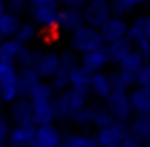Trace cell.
I'll list each match as a JSON object with an SVG mask.
<instances>
[{
  "label": "cell",
  "mask_w": 150,
  "mask_h": 147,
  "mask_svg": "<svg viewBox=\"0 0 150 147\" xmlns=\"http://www.w3.org/2000/svg\"><path fill=\"white\" fill-rule=\"evenodd\" d=\"M30 109H33V124H50L55 118L53 113V88L46 82H38L29 92Z\"/></svg>",
  "instance_id": "cell-1"
},
{
  "label": "cell",
  "mask_w": 150,
  "mask_h": 147,
  "mask_svg": "<svg viewBox=\"0 0 150 147\" xmlns=\"http://www.w3.org/2000/svg\"><path fill=\"white\" fill-rule=\"evenodd\" d=\"M86 101H88V88L70 86L67 92L53 99V113L61 120L72 118L82 107H86Z\"/></svg>",
  "instance_id": "cell-2"
},
{
  "label": "cell",
  "mask_w": 150,
  "mask_h": 147,
  "mask_svg": "<svg viewBox=\"0 0 150 147\" xmlns=\"http://www.w3.org/2000/svg\"><path fill=\"white\" fill-rule=\"evenodd\" d=\"M19 96L17 69L13 61H6L0 57V98L4 103H11Z\"/></svg>",
  "instance_id": "cell-3"
},
{
  "label": "cell",
  "mask_w": 150,
  "mask_h": 147,
  "mask_svg": "<svg viewBox=\"0 0 150 147\" xmlns=\"http://www.w3.org/2000/svg\"><path fill=\"white\" fill-rule=\"evenodd\" d=\"M103 44H105V42H103V38L99 34V29H95V27H91V25H78L76 29L72 31V46H74V50H78L80 54L89 52L93 48H99Z\"/></svg>",
  "instance_id": "cell-4"
},
{
  "label": "cell",
  "mask_w": 150,
  "mask_h": 147,
  "mask_svg": "<svg viewBox=\"0 0 150 147\" xmlns=\"http://www.w3.org/2000/svg\"><path fill=\"white\" fill-rule=\"evenodd\" d=\"M110 15H112V10H110V2L106 0H88L82 6V21L95 29H99Z\"/></svg>",
  "instance_id": "cell-5"
},
{
  "label": "cell",
  "mask_w": 150,
  "mask_h": 147,
  "mask_svg": "<svg viewBox=\"0 0 150 147\" xmlns=\"http://www.w3.org/2000/svg\"><path fill=\"white\" fill-rule=\"evenodd\" d=\"M106 111L112 115L114 120H127L131 117V105H129V96L125 90L112 88L106 96Z\"/></svg>",
  "instance_id": "cell-6"
},
{
  "label": "cell",
  "mask_w": 150,
  "mask_h": 147,
  "mask_svg": "<svg viewBox=\"0 0 150 147\" xmlns=\"http://www.w3.org/2000/svg\"><path fill=\"white\" fill-rule=\"evenodd\" d=\"M57 11L59 4H30V15H33L34 23L44 29H55L57 27Z\"/></svg>",
  "instance_id": "cell-7"
},
{
  "label": "cell",
  "mask_w": 150,
  "mask_h": 147,
  "mask_svg": "<svg viewBox=\"0 0 150 147\" xmlns=\"http://www.w3.org/2000/svg\"><path fill=\"white\" fill-rule=\"evenodd\" d=\"M125 132H127V128L122 124V120H112L110 124L103 126L99 130L95 140L99 143V147H120Z\"/></svg>",
  "instance_id": "cell-8"
},
{
  "label": "cell",
  "mask_w": 150,
  "mask_h": 147,
  "mask_svg": "<svg viewBox=\"0 0 150 147\" xmlns=\"http://www.w3.org/2000/svg\"><path fill=\"white\" fill-rule=\"evenodd\" d=\"M59 141H61V136H59L57 128L51 126V122L50 124H38L34 128L30 147H59Z\"/></svg>",
  "instance_id": "cell-9"
},
{
  "label": "cell",
  "mask_w": 150,
  "mask_h": 147,
  "mask_svg": "<svg viewBox=\"0 0 150 147\" xmlns=\"http://www.w3.org/2000/svg\"><path fill=\"white\" fill-rule=\"evenodd\" d=\"M125 33H127V23H125L120 15H116V17L110 15V17L99 27V34H101L103 42H106V44L118 40V38H124Z\"/></svg>",
  "instance_id": "cell-10"
},
{
  "label": "cell",
  "mask_w": 150,
  "mask_h": 147,
  "mask_svg": "<svg viewBox=\"0 0 150 147\" xmlns=\"http://www.w3.org/2000/svg\"><path fill=\"white\" fill-rule=\"evenodd\" d=\"M106 63H108V55H106L105 44L99 46V48L89 50V52H84V54H82V59H80V65L84 67V69H88L89 73L101 71Z\"/></svg>",
  "instance_id": "cell-11"
},
{
  "label": "cell",
  "mask_w": 150,
  "mask_h": 147,
  "mask_svg": "<svg viewBox=\"0 0 150 147\" xmlns=\"http://www.w3.org/2000/svg\"><path fill=\"white\" fill-rule=\"evenodd\" d=\"M34 134V124H17L8 132V145L10 147H30Z\"/></svg>",
  "instance_id": "cell-12"
},
{
  "label": "cell",
  "mask_w": 150,
  "mask_h": 147,
  "mask_svg": "<svg viewBox=\"0 0 150 147\" xmlns=\"http://www.w3.org/2000/svg\"><path fill=\"white\" fill-rule=\"evenodd\" d=\"M57 69H59V55L57 54H51V52L38 54L36 61H34V71L38 73V77L51 78Z\"/></svg>",
  "instance_id": "cell-13"
},
{
  "label": "cell",
  "mask_w": 150,
  "mask_h": 147,
  "mask_svg": "<svg viewBox=\"0 0 150 147\" xmlns=\"http://www.w3.org/2000/svg\"><path fill=\"white\" fill-rule=\"evenodd\" d=\"M127 96H129L131 111H135L137 115H150V88L137 86Z\"/></svg>",
  "instance_id": "cell-14"
},
{
  "label": "cell",
  "mask_w": 150,
  "mask_h": 147,
  "mask_svg": "<svg viewBox=\"0 0 150 147\" xmlns=\"http://www.w3.org/2000/svg\"><path fill=\"white\" fill-rule=\"evenodd\" d=\"M78 25H82V8L65 6L57 11V27L65 31H74Z\"/></svg>",
  "instance_id": "cell-15"
},
{
  "label": "cell",
  "mask_w": 150,
  "mask_h": 147,
  "mask_svg": "<svg viewBox=\"0 0 150 147\" xmlns=\"http://www.w3.org/2000/svg\"><path fill=\"white\" fill-rule=\"evenodd\" d=\"M11 118L15 124H33V109L30 99H17L11 101Z\"/></svg>",
  "instance_id": "cell-16"
},
{
  "label": "cell",
  "mask_w": 150,
  "mask_h": 147,
  "mask_svg": "<svg viewBox=\"0 0 150 147\" xmlns=\"http://www.w3.org/2000/svg\"><path fill=\"white\" fill-rule=\"evenodd\" d=\"M40 82V77L34 71V67H21V71L17 73V84H19V94L29 96V92Z\"/></svg>",
  "instance_id": "cell-17"
},
{
  "label": "cell",
  "mask_w": 150,
  "mask_h": 147,
  "mask_svg": "<svg viewBox=\"0 0 150 147\" xmlns=\"http://www.w3.org/2000/svg\"><path fill=\"white\" fill-rule=\"evenodd\" d=\"M88 88L91 90L97 98L106 99V96H108L110 90H112V84H110L108 75L101 73V71H95V73H91V80H89V86H88Z\"/></svg>",
  "instance_id": "cell-18"
},
{
  "label": "cell",
  "mask_w": 150,
  "mask_h": 147,
  "mask_svg": "<svg viewBox=\"0 0 150 147\" xmlns=\"http://www.w3.org/2000/svg\"><path fill=\"white\" fill-rule=\"evenodd\" d=\"M106 48V55H108V61H114V63H118L122 57H124L125 54H127L129 50L133 48L131 46V40H129L127 37H124V38H118V40H114V42H108V44L105 46Z\"/></svg>",
  "instance_id": "cell-19"
},
{
  "label": "cell",
  "mask_w": 150,
  "mask_h": 147,
  "mask_svg": "<svg viewBox=\"0 0 150 147\" xmlns=\"http://www.w3.org/2000/svg\"><path fill=\"white\" fill-rule=\"evenodd\" d=\"M21 48H23V42H19L17 38H13V37H6L4 40H0V57L6 59V61L15 63Z\"/></svg>",
  "instance_id": "cell-20"
},
{
  "label": "cell",
  "mask_w": 150,
  "mask_h": 147,
  "mask_svg": "<svg viewBox=\"0 0 150 147\" xmlns=\"http://www.w3.org/2000/svg\"><path fill=\"white\" fill-rule=\"evenodd\" d=\"M89 80H91V73L84 69L82 65H70L69 69V86H76V88H88Z\"/></svg>",
  "instance_id": "cell-21"
},
{
  "label": "cell",
  "mask_w": 150,
  "mask_h": 147,
  "mask_svg": "<svg viewBox=\"0 0 150 147\" xmlns=\"http://www.w3.org/2000/svg\"><path fill=\"white\" fill-rule=\"evenodd\" d=\"M19 25H21V21H19L17 14H13V11H4V14L0 15V34H2V38L15 37Z\"/></svg>",
  "instance_id": "cell-22"
},
{
  "label": "cell",
  "mask_w": 150,
  "mask_h": 147,
  "mask_svg": "<svg viewBox=\"0 0 150 147\" xmlns=\"http://www.w3.org/2000/svg\"><path fill=\"white\" fill-rule=\"evenodd\" d=\"M127 132H131L133 136L141 138V140H146L148 134H150V115H137L129 122Z\"/></svg>",
  "instance_id": "cell-23"
},
{
  "label": "cell",
  "mask_w": 150,
  "mask_h": 147,
  "mask_svg": "<svg viewBox=\"0 0 150 147\" xmlns=\"http://www.w3.org/2000/svg\"><path fill=\"white\" fill-rule=\"evenodd\" d=\"M144 63V59H143V55L141 54H137L135 50H129L127 54L124 55V57L118 61V65H120V69L122 71H125V73H131V75H135L137 71H139V67Z\"/></svg>",
  "instance_id": "cell-24"
},
{
  "label": "cell",
  "mask_w": 150,
  "mask_h": 147,
  "mask_svg": "<svg viewBox=\"0 0 150 147\" xmlns=\"http://www.w3.org/2000/svg\"><path fill=\"white\" fill-rule=\"evenodd\" d=\"M59 147H99L95 138L88 136H67L63 141H59Z\"/></svg>",
  "instance_id": "cell-25"
},
{
  "label": "cell",
  "mask_w": 150,
  "mask_h": 147,
  "mask_svg": "<svg viewBox=\"0 0 150 147\" xmlns=\"http://www.w3.org/2000/svg\"><path fill=\"white\" fill-rule=\"evenodd\" d=\"M110 84H112V88H120V90H127L129 86L135 82V75L131 73H125V71L118 69L114 75H110Z\"/></svg>",
  "instance_id": "cell-26"
},
{
  "label": "cell",
  "mask_w": 150,
  "mask_h": 147,
  "mask_svg": "<svg viewBox=\"0 0 150 147\" xmlns=\"http://www.w3.org/2000/svg\"><path fill=\"white\" fill-rule=\"evenodd\" d=\"M144 0H112L110 2V10L112 14L116 15H122V14H127V11L135 10L137 6H141Z\"/></svg>",
  "instance_id": "cell-27"
},
{
  "label": "cell",
  "mask_w": 150,
  "mask_h": 147,
  "mask_svg": "<svg viewBox=\"0 0 150 147\" xmlns=\"http://www.w3.org/2000/svg\"><path fill=\"white\" fill-rule=\"evenodd\" d=\"M125 37H127L131 42H135V40H139V38L144 37V15H143V17H137L131 25H127V33H125Z\"/></svg>",
  "instance_id": "cell-28"
},
{
  "label": "cell",
  "mask_w": 150,
  "mask_h": 147,
  "mask_svg": "<svg viewBox=\"0 0 150 147\" xmlns=\"http://www.w3.org/2000/svg\"><path fill=\"white\" fill-rule=\"evenodd\" d=\"M114 118L112 115L108 113L106 109H99V107H91V124L99 126V128H103V126L110 124Z\"/></svg>",
  "instance_id": "cell-29"
},
{
  "label": "cell",
  "mask_w": 150,
  "mask_h": 147,
  "mask_svg": "<svg viewBox=\"0 0 150 147\" xmlns=\"http://www.w3.org/2000/svg\"><path fill=\"white\" fill-rule=\"evenodd\" d=\"M15 38L19 42H30L33 38H36V27L34 23H21L15 33Z\"/></svg>",
  "instance_id": "cell-30"
},
{
  "label": "cell",
  "mask_w": 150,
  "mask_h": 147,
  "mask_svg": "<svg viewBox=\"0 0 150 147\" xmlns=\"http://www.w3.org/2000/svg\"><path fill=\"white\" fill-rule=\"evenodd\" d=\"M38 54L33 50H27V48H21V52H19L17 59L15 61H19V65L21 67H34V61H36Z\"/></svg>",
  "instance_id": "cell-31"
},
{
  "label": "cell",
  "mask_w": 150,
  "mask_h": 147,
  "mask_svg": "<svg viewBox=\"0 0 150 147\" xmlns=\"http://www.w3.org/2000/svg\"><path fill=\"white\" fill-rule=\"evenodd\" d=\"M135 82L139 86L150 88V63H143L139 67V71L135 73Z\"/></svg>",
  "instance_id": "cell-32"
},
{
  "label": "cell",
  "mask_w": 150,
  "mask_h": 147,
  "mask_svg": "<svg viewBox=\"0 0 150 147\" xmlns=\"http://www.w3.org/2000/svg\"><path fill=\"white\" fill-rule=\"evenodd\" d=\"M133 44H135V52L143 55V59H148V57H150V40H148L146 37L135 40Z\"/></svg>",
  "instance_id": "cell-33"
},
{
  "label": "cell",
  "mask_w": 150,
  "mask_h": 147,
  "mask_svg": "<svg viewBox=\"0 0 150 147\" xmlns=\"http://www.w3.org/2000/svg\"><path fill=\"white\" fill-rule=\"evenodd\" d=\"M120 147H146V145H144V140L133 136L131 132H125V136H124V140H122Z\"/></svg>",
  "instance_id": "cell-34"
},
{
  "label": "cell",
  "mask_w": 150,
  "mask_h": 147,
  "mask_svg": "<svg viewBox=\"0 0 150 147\" xmlns=\"http://www.w3.org/2000/svg\"><path fill=\"white\" fill-rule=\"evenodd\" d=\"M27 2H29V0H10V2H6V6L10 8V11H13V14L19 15L27 8Z\"/></svg>",
  "instance_id": "cell-35"
},
{
  "label": "cell",
  "mask_w": 150,
  "mask_h": 147,
  "mask_svg": "<svg viewBox=\"0 0 150 147\" xmlns=\"http://www.w3.org/2000/svg\"><path fill=\"white\" fill-rule=\"evenodd\" d=\"M8 132H10V124L4 117H0V143H8Z\"/></svg>",
  "instance_id": "cell-36"
},
{
  "label": "cell",
  "mask_w": 150,
  "mask_h": 147,
  "mask_svg": "<svg viewBox=\"0 0 150 147\" xmlns=\"http://www.w3.org/2000/svg\"><path fill=\"white\" fill-rule=\"evenodd\" d=\"M61 2L63 6H69V8H82L86 4V0H57Z\"/></svg>",
  "instance_id": "cell-37"
},
{
  "label": "cell",
  "mask_w": 150,
  "mask_h": 147,
  "mask_svg": "<svg viewBox=\"0 0 150 147\" xmlns=\"http://www.w3.org/2000/svg\"><path fill=\"white\" fill-rule=\"evenodd\" d=\"M144 37L150 40V15H148V17H144Z\"/></svg>",
  "instance_id": "cell-38"
},
{
  "label": "cell",
  "mask_w": 150,
  "mask_h": 147,
  "mask_svg": "<svg viewBox=\"0 0 150 147\" xmlns=\"http://www.w3.org/2000/svg\"><path fill=\"white\" fill-rule=\"evenodd\" d=\"M30 4H51V2H57V0H29Z\"/></svg>",
  "instance_id": "cell-39"
},
{
  "label": "cell",
  "mask_w": 150,
  "mask_h": 147,
  "mask_svg": "<svg viewBox=\"0 0 150 147\" xmlns=\"http://www.w3.org/2000/svg\"><path fill=\"white\" fill-rule=\"evenodd\" d=\"M4 11H8V6H6V0H0V15H2Z\"/></svg>",
  "instance_id": "cell-40"
},
{
  "label": "cell",
  "mask_w": 150,
  "mask_h": 147,
  "mask_svg": "<svg viewBox=\"0 0 150 147\" xmlns=\"http://www.w3.org/2000/svg\"><path fill=\"white\" fill-rule=\"evenodd\" d=\"M144 145L150 147V134H148V138H146V140H144Z\"/></svg>",
  "instance_id": "cell-41"
},
{
  "label": "cell",
  "mask_w": 150,
  "mask_h": 147,
  "mask_svg": "<svg viewBox=\"0 0 150 147\" xmlns=\"http://www.w3.org/2000/svg\"><path fill=\"white\" fill-rule=\"evenodd\" d=\"M2 103H4V101H2V98H0V107H2Z\"/></svg>",
  "instance_id": "cell-42"
},
{
  "label": "cell",
  "mask_w": 150,
  "mask_h": 147,
  "mask_svg": "<svg viewBox=\"0 0 150 147\" xmlns=\"http://www.w3.org/2000/svg\"><path fill=\"white\" fill-rule=\"evenodd\" d=\"M0 40H2V34H0Z\"/></svg>",
  "instance_id": "cell-43"
}]
</instances>
